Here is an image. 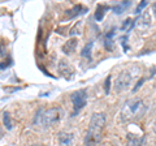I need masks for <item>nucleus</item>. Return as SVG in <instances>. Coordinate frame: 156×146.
<instances>
[{"instance_id": "nucleus-1", "label": "nucleus", "mask_w": 156, "mask_h": 146, "mask_svg": "<svg viewBox=\"0 0 156 146\" xmlns=\"http://www.w3.org/2000/svg\"><path fill=\"white\" fill-rule=\"evenodd\" d=\"M105 126V114H94L91 116L89 130L85 137V146H96L101 141Z\"/></svg>"}, {"instance_id": "nucleus-2", "label": "nucleus", "mask_w": 156, "mask_h": 146, "mask_svg": "<svg viewBox=\"0 0 156 146\" xmlns=\"http://www.w3.org/2000/svg\"><path fill=\"white\" fill-rule=\"evenodd\" d=\"M146 111H147V106L144 104L142 99L133 98L126 100L120 112V120L125 123V121H131V120H138L142 119Z\"/></svg>"}, {"instance_id": "nucleus-3", "label": "nucleus", "mask_w": 156, "mask_h": 146, "mask_svg": "<svg viewBox=\"0 0 156 146\" xmlns=\"http://www.w3.org/2000/svg\"><path fill=\"white\" fill-rule=\"evenodd\" d=\"M61 119V110L58 107H50V108H39L34 116V125L47 129L50 126L57 124Z\"/></svg>"}, {"instance_id": "nucleus-4", "label": "nucleus", "mask_w": 156, "mask_h": 146, "mask_svg": "<svg viewBox=\"0 0 156 146\" xmlns=\"http://www.w3.org/2000/svg\"><path fill=\"white\" fill-rule=\"evenodd\" d=\"M138 73H139V69L136 67L129 68V69H125V71L121 72L120 75L117 76L116 81H115V90H116V93H120V91H124V90L128 89Z\"/></svg>"}, {"instance_id": "nucleus-5", "label": "nucleus", "mask_w": 156, "mask_h": 146, "mask_svg": "<svg viewBox=\"0 0 156 146\" xmlns=\"http://www.w3.org/2000/svg\"><path fill=\"white\" fill-rule=\"evenodd\" d=\"M70 100L73 103V116L77 115L87 103V91L86 89H80L70 94Z\"/></svg>"}, {"instance_id": "nucleus-6", "label": "nucleus", "mask_w": 156, "mask_h": 146, "mask_svg": "<svg viewBox=\"0 0 156 146\" xmlns=\"http://www.w3.org/2000/svg\"><path fill=\"white\" fill-rule=\"evenodd\" d=\"M57 140L58 146H73V133L70 132H58Z\"/></svg>"}, {"instance_id": "nucleus-7", "label": "nucleus", "mask_w": 156, "mask_h": 146, "mask_svg": "<svg viewBox=\"0 0 156 146\" xmlns=\"http://www.w3.org/2000/svg\"><path fill=\"white\" fill-rule=\"evenodd\" d=\"M136 26H138L139 30H147L151 26V18L148 13H143L138 20H136Z\"/></svg>"}, {"instance_id": "nucleus-8", "label": "nucleus", "mask_w": 156, "mask_h": 146, "mask_svg": "<svg viewBox=\"0 0 156 146\" xmlns=\"http://www.w3.org/2000/svg\"><path fill=\"white\" fill-rule=\"evenodd\" d=\"M58 71H60V73L61 75H64L65 77H68V76H72L73 75V68H72V65H70V63L69 61H66V60H61L60 61V64H58Z\"/></svg>"}, {"instance_id": "nucleus-9", "label": "nucleus", "mask_w": 156, "mask_h": 146, "mask_svg": "<svg viewBox=\"0 0 156 146\" xmlns=\"http://www.w3.org/2000/svg\"><path fill=\"white\" fill-rule=\"evenodd\" d=\"M85 12H86V8H83L82 5H74L72 9L66 11L65 14H66L68 18H73V17H76V16H78V14H81V13H85Z\"/></svg>"}, {"instance_id": "nucleus-10", "label": "nucleus", "mask_w": 156, "mask_h": 146, "mask_svg": "<svg viewBox=\"0 0 156 146\" xmlns=\"http://www.w3.org/2000/svg\"><path fill=\"white\" fill-rule=\"evenodd\" d=\"M113 35H115V30H112L108 34H105V37H104V47L108 51H113V47H115V45H113Z\"/></svg>"}, {"instance_id": "nucleus-11", "label": "nucleus", "mask_w": 156, "mask_h": 146, "mask_svg": "<svg viewBox=\"0 0 156 146\" xmlns=\"http://www.w3.org/2000/svg\"><path fill=\"white\" fill-rule=\"evenodd\" d=\"M130 5H131V2H122L120 4H115V5L112 7V11H113L116 14H121V13H124L125 9Z\"/></svg>"}, {"instance_id": "nucleus-12", "label": "nucleus", "mask_w": 156, "mask_h": 146, "mask_svg": "<svg viewBox=\"0 0 156 146\" xmlns=\"http://www.w3.org/2000/svg\"><path fill=\"white\" fill-rule=\"evenodd\" d=\"M76 47H77V39H70V41H68L64 46H62V51H64L65 53H72V52H74L76 50Z\"/></svg>"}, {"instance_id": "nucleus-13", "label": "nucleus", "mask_w": 156, "mask_h": 146, "mask_svg": "<svg viewBox=\"0 0 156 146\" xmlns=\"http://www.w3.org/2000/svg\"><path fill=\"white\" fill-rule=\"evenodd\" d=\"M109 7L108 5H103V4H99L96 8V13H95V18L98 21H101L103 20V17H104V14H105V11H108Z\"/></svg>"}, {"instance_id": "nucleus-14", "label": "nucleus", "mask_w": 156, "mask_h": 146, "mask_svg": "<svg viewBox=\"0 0 156 146\" xmlns=\"http://www.w3.org/2000/svg\"><path fill=\"white\" fill-rule=\"evenodd\" d=\"M92 46H94V42L87 43V45H86L83 48H82L81 56H82V57H86V59H89V60H91V50H92Z\"/></svg>"}, {"instance_id": "nucleus-15", "label": "nucleus", "mask_w": 156, "mask_h": 146, "mask_svg": "<svg viewBox=\"0 0 156 146\" xmlns=\"http://www.w3.org/2000/svg\"><path fill=\"white\" fill-rule=\"evenodd\" d=\"M128 144L129 146H142V138L134 134H129L128 136Z\"/></svg>"}, {"instance_id": "nucleus-16", "label": "nucleus", "mask_w": 156, "mask_h": 146, "mask_svg": "<svg viewBox=\"0 0 156 146\" xmlns=\"http://www.w3.org/2000/svg\"><path fill=\"white\" fill-rule=\"evenodd\" d=\"M3 123H4V126H5L7 130H11L13 128L12 120H11V115H9L8 111H5V112L3 114Z\"/></svg>"}, {"instance_id": "nucleus-17", "label": "nucleus", "mask_w": 156, "mask_h": 146, "mask_svg": "<svg viewBox=\"0 0 156 146\" xmlns=\"http://www.w3.org/2000/svg\"><path fill=\"white\" fill-rule=\"evenodd\" d=\"M81 25H82L81 22L76 24V26L73 27L72 30H70V33H69V34H70V37H74V35H77V34L80 35V34H81Z\"/></svg>"}, {"instance_id": "nucleus-18", "label": "nucleus", "mask_w": 156, "mask_h": 146, "mask_svg": "<svg viewBox=\"0 0 156 146\" xmlns=\"http://www.w3.org/2000/svg\"><path fill=\"white\" fill-rule=\"evenodd\" d=\"M131 22H134L131 18H126V20L124 21V24H122V26H121V29H122V30H126V29L129 27V30H130L131 26H133V24H131Z\"/></svg>"}, {"instance_id": "nucleus-19", "label": "nucleus", "mask_w": 156, "mask_h": 146, "mask_svg": "<svg viewBox=\"0 0 156 146\" xmlns=\"http://www.w3.org/2000/svg\"><path fill=\"white\" fill-rule=\"evenodd\" d=\"M146 5H147V2H146V0H144V2H142V3H139V4H138V7L135 8V13H136V14H139L140 12L143 11V8H144Z\"/></svg>"}, {"instance_id": "nucleus-20", "label": "nucleus", "mask_w": 156, "mask_h": 146, "mask_svg": "<svg viewBox=\"0 0 156 146\" xmlns=\"http://www.w3.org/2000/svg\"><path fill=\"white\" fill-rule=\"evenodd\" d=\"M109 84H111V76H108L105 78V85H104V87H105V94L109 93Z\"/></svg>"}, {"instance_id": "nucleus-21", "label": "nucleus", "mask_w": 156, "mask_h": 146, "mask_svg": "<svg viewBox=\"0 0 156 146\" xmlns=\"http://www.w3.org/2000/svg\"><path fill=\"white\" fill-rule=\"evenodd\" d=\"M126 41H128V38H126V37H122V38H121V42H122L121 45H122V47H124V51L128 50V46H126Z\"/></svg>"}, {"instance_id": "nucleus-22", "label": "nucleus", "mask_w": 156, "mask_h": 146, "mask_svg": "<svg viewBox=\"0 0 156 146\" xmlns=\"http://www.w3.org/2000/svg\"><path fill=\"white\" fill-rule=\"evenodd\" d=\"M152 11H154V14H155V17H156V3L152 4Z\"/></svg>"}, {"instance_id": "nucleus-23", "label": "nucleus", "mask_w": 156, "mask_h": 146, "mask_svg": "<svg viewBox=\"0 0 156 146\" xmlns=\"http://www.w3.org/2000/svg\"><path fill=\"white\" fill-rule=\"evenodd\" d=\"M154 132L156 133V120H155V123H154Z\"/></svg>"}, {"instance_id": "nucleus-24", "label": "nucleus", "mask_w": 156, "mask_h": 146, "mask_svg": "<svg viewBox=\"0 0 156 146\" xmlns=\"http://www.w3.org/2000/svg\"><path fill=\"white\" fill-rule=\"evenodd\" d=\"M31 146H43V145H31Z\"/></svg>"}, {"instance_id": "nucleus-25", "label": "nucleus", "mask_w": 156, "mask_h": 146, "mask_svg": "<svg viewBox=\"0 0 156 146\" xmlns=\"http://www.w3.org/2000/svg\"><path fill=\"white\" fill-rule=\"evenodd\" d=\"M2 134H3V133H2V130H0V137H2Z\"/></svg>"}, {"instance_id": "nucleus-26", "label": "nucleus", "mask_w": 156, "mask_h": 146, "mask_svg": "<svg viewBox=\"0 0 156 146\" xmlns=\"http://www.w3.org/2000/svg\"><path fill=\"white\" fill-rule=\"evenodd\" d=\"M8 146H14V145H8Z\"/></svg>"}]
</instances>
